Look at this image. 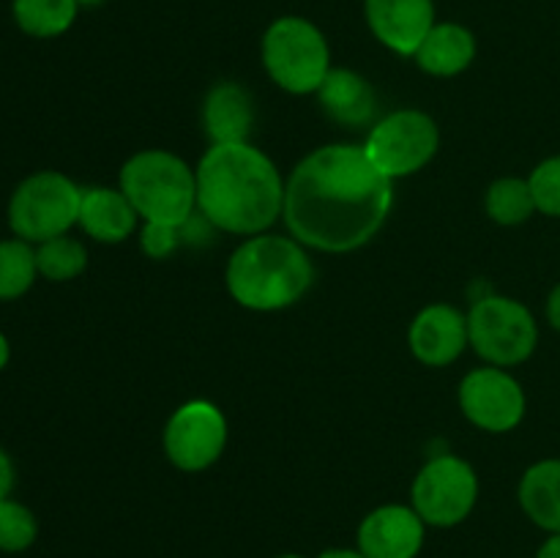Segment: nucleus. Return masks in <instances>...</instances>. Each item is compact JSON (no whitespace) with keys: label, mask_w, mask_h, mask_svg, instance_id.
<instances>
[{"label":"nucleus","mask_w":560,"mask_h":558,"mask_svg":"<svg viewBox=\"0 0 560 558\" xmlns=\"http://www.w3.org/2000/svg\"><path fill=\"white\" fill-rule=\"evenodd\" d=\"M520 503L536 525L560 534V460L528 468L520 485Z\"/></svg>","instance_id":"obj_19"},{"label":"nucleus","mask_w":560,"mask_h":558,"mask_svg":"<svg viewBox=\"0 0 560 558\" xmlns=\"http://www.w3.org/2000/svg\"><path fill=\"white\" fill-rule=\"evenodd\" d=\"M459 405L476 427L506 432L525 416V394L512 375L498 367L474 370L459 386Z\"/></svg>","instance_id":"obj_11"},{"label":"nucleus","mask_w":560,"mask_h":558,"mask_svg":"<svg viewBox=\"0 0 560 558\" xmlns=\"http://www.w3.org/2000/svg\"><path fill=\"white\" fill-rule=\"evenodd\" d=\"M206 131L213 146H233V142H246L255 120L249 93L241 85L224 82L217 85L206 98Z\"/></svg>","instance_id":"obj_16"},{"label":"nucleus","mask_w":560,"mask_h":558,"mask_svg":"<svg viewBox=\"0 0 560 558\" xmlns=\"http://www.w3.org/2000/svg\"><path fill=\"white\" fill-rule=\"evenodd\" d=\"M120 191L145 222L184 228L197 202V175L167 151H142L120 170Z\"/></svg>","instance_id":"obj_4"},{"label":"nucleus","mask_w":560,"mask_h":558,"mask_svg":"<svg viewBox=\"0 0 560 558\" xmlns=\"http://www.w3.org/2000/svg\"><path fill=\"white\" fill-rule=\"evenodd\" d=\"M228 441V421L217 405L195 399L178 408L164 430L167 457L184 470H202L213 465Z\"/></svg>","instance_id":"obj_10"},{"label":"nucleus","mask_w":560,"mask_h":558,"mask_svg":"<svg viewBox=\"0 0 560 558\" xmlns=\"http://www.w3.org/2000/svg\"><path fill=\"white\" fill-rule=\"evenodd\" d=\"M11 487H14V465H11L9 454L0 449V501L9 498Z\"/></svg>","instance_id":"obj_27"},{"label":"nucleus","mask_w":560,"mask_h":558,"mask_svg":"<svg viewBox=\"0 0 560 558\" xmlns=\"http://www.w3.org/2000/svg\"><path fill=\"white\" fill-rule=\"evenodd\" d=\"M547 315H550V323L560 332V284L556 290H552L550 304H547Z\"/></svg>","instance_id":"obj_28"},{"label":"nucleus","mask_w":560,"mask_h":558,"mask_svg":"<svg viewBox=\"0 0 560 558\" xmlns=\"http://www.w3.org/2000/svg\"><path fill=\"white\" fill-rule=\"evenodd\" d=\"M77 0H14V20L27 36L55 38L77 20Z\"/></svg>","instance_id":"obj_20"},{"label":"nucleus","mask_w":560,"mask_h":558,"mask_svg":"<svg viewBox=\"0 0 560 558\" xmlns=\"http://www.w3.org/2000/svg\"><path fill=\"white\" fill-rule=\"evenodd\" d=\"M82 191L63 173L44 170L16 186L9 202V224L16 239L27 244H44L66 235V230L80 222Z\"/></svg>","instance_id":"obj_6"},{"label":"nucleus","mask_w":560,"mask_h":558,"mask_svg":"<svg viewBox=\"0 0 560 558\" xmlns=\"http://www.w3.org/2000/svg\"><path fill=\"white\" fill-rule=\"evenodd\" d=\"M262 63L279 88L312 93L331 71V53L320 27L304 16H282L262 36Z\"/></svg>","instance_id":"obj_5"},{"label":"nucleus","mask_w":560,"mask_h":558,"mask_svg":"<svg viewBox=\"0 0 560 558\" xmlns=\"http://www.w3.org/2000/svg\"><path fill=\"white\" fill-rule=\"evenodd\" d=\"M38 525L36 518L27 507L3 498L0 501V550L20 553L36 542Z\"/></svg>","instance_id":"obj_24"},{"label":"nucleus","mask_w":560,"mask_h":558,"mask_svg":"<svg viewBox=\"0 0 560 558\" xmlns=\"http://www.w3.org/2000/svg\"><path fill=\"white\" fill-rule=\"evenodd\" d=\"M36 252L22 239L0 241V301L20 299L36 279Z\"/></svg>","instance_id":"obj_21"},{"label":"nucleus","mask_w":560,"mask_h":558,"mask_svg":"<svg viewBox=\"0 0 560 558\" xmlns=\"http://www.w3.org/2000/svg\"><path fill=\"white\" fill-rule=\"evenodd\" d=\"M366 22L377 42L399 55H416L435 27L432 0H366Z\"/></svg>","instance_id":"obj_12"},{"label":"nucleus","mask_w":560,"mask_h":558,"mask_svg":"<svg viewBox=\"0 0 560 558\" xmlns=\"http://www.w3.org/2000/svg\"><path fill=\"white\" fill-rule=\"evenodd\" d=\"M435 120L419 109H399L372 129L364 151L386 178H402L424 167L438 151Z\"/></svg>","instance_id":"obj_8"},{"label":"nucleus","mask_w":560,"mask_h":558,"mask_svg":"<svg viewBox=\"0 0 560 558\" xmlns=\"http://www.w3.org/2000/svg\"><path fill=\"white\" fill-rule=\"evenodd\" d=\"M315 279L306 252L293 239L257 235L228 263V288L246 310L271 312L295 304Z\"/></svg>","instance_id":"obj_3"},{"label":"nucleus","mask_w":560,"mask_h":558,"mask_svg":"<svg viewBox=\"0 0 560 558\" xmlns=\"http://www.w3.org/2000/svg\"><path fill=\"white\" fill-rule=\"evenodd\" d=\"M479 479L459 457H435L421 468L413 485V509L424 523L457 525L474 509Z\"/></svg>","instance_id":"obj_9"},{"label":"nucleus","mask_w":560,"mask_h":558,"mask_svg":"<svg viewBox=\"0 0 560 558\" xmlns=\"http://www.w3.org/2000/svg\"><path fill=\"white\" fill-rule=\"evenodd\" d=\"M197 202L228 233H260L284 211L279 170L249 142L213 146L197 167Z\"/></svg>","instance_id":"obj_2"},{"label":"nucleus","mask_w":560,"mask_h":558,"mask_svg":"<svg viewBox=\"0 0 560 558\" xmlns=\"http://www.w3.org/2000/svg\"><path fill=\"white\" fill-rule=\"evenodd\" d=\"M137 217L140 213L135 211L124 191L102 189V186L82 191L80 224L91 239L104 241V244H118V241L129 239Z\"/></svg>","instance_id":"obj_15"},{"label":"nucleus","mask_w":560,"mask_h":558,"mask_svg":"<svg viewBox=\"0 0 560 558\" xmlns=\"http://www.w3.org/2000/svg\"><path fill=\"white\" fill-rule=\"evenodd\" d=\"M470 345L490 364L509 367L528 359L536 348L534 315L520 301L506 295H487L476 301L468 315Z\"/></svg>","instance_id":"obj_7"},{"label":"nucleus","mask_w":560,"mask_h":558,"mask_svg":"<svg viewBox=\"0 0 560 558\" xmlns=\"http://www.w3.org/2000/svg\"><path fill=\"white\" fill-rule=\"evenodd\" d=\"M470 342L468 317L448 304H432L410 326V350L430 367H446Z\"/></svg>","instance_id":"obj_14"},{"label":"nucleus","mask_w":560,"mask_h":558,"mask_svg":"<svg viewBox=\"0 0 560 558\" xmlns=\"http://www.w3.org/2000/svg\"><path fill=\"white\" fill-rule=\"evenodd\" d=\"M528 184L534 191L536 208L550 213V217H560V156L541 162L528 178Z\"/></svg>","instance_id":"obj_25"},{"label":"nucleus","mask_w":560,"mask_h":558,"mask_svg":"<svg viewBox=\"0 0 560 558\" xmlns=\"http://www.w3.org/2000/svg\"><path fill=\"white\" fill-rule=\"evenodd\" d=\"M178 235H180V228H175V224H164V222H148L145 230H142L140 235V244L142 249H145L148 257H156V260H162V257H167L170 252L178 246Z\"/></svg>","instance_id":"obj_26"},{"label":"nucleus","mask_w":560,"mask_h":558,"mask_svg":"<svg viewBox=\"0 0 560 558\" xmlns=\"http://www.w3.org/2000/svg\"><path fill=\"white\" fill-rule=\"evenodd\" d=\"M9 356H11V348H9V339L0 334V370H3L5 364H9Z\"/></svg>","instance_id":"obj_30"},{"label":"nucleus","mask_w":560,"mask_h":558,"mask_svg":"<svg viewBox=\"0 0 560 558\" xmlns=\"http://www.w3.org/2000/svg\"><path fill=\"white\" fill-rule=\"evenodd\" d=\"M476 58V38L457 22H441L424 36L416 49V60L427 74L454 77L468 69Z\"/></svg>","instance_id":"obj_17"},{"label":"nucleus","mask_w":560,"mask_h":558,"mask_svg":"<svg viewBox=\"0 0 560 558\" xmlns=\"http://www.w3.org/2000/svg\"><path fill=\"white\" fill-rule=\"evenodd\" d=\"M421 542L424 520L408 507L375 509L359 528V547L366 558H416Z\"/></svg>","instance_id":"obj_13"},{"label":"nucleus","mask_w":560,"mask_h":558,"mask_svg":"<svg viewBox=\"0 0 560 558\" xmlns=\"http://www.w3.org/2000/svg\"><path fill=\"white\" fill-rule=\"evenodd\" d=\"M392 178L359 146H326L304 159L284 186V222L320 252L364 246L392 208Z\"/></svg>","instance_id":"obj_1"},{"label":"nucleus","mask_w":560,"mask_h":558,"mask_svg":"<svg viewBox=\"0 0 560 558\" xmlns=\"http://www.w3.org/2000/svg\"><path fill=\"white\" fill-rule=\"evenodd\" d=\"M102 0H77V5H98Z\"/></svg>","instance_id":"obj_32"},{"label":"nucleus","mask_w":560,"mask_h":558,"mask_svg":"<svg viewBox=\"0 0 560 558\" xmlns=\"http://www.w3.org/2000/svg\"><path fill=\"white\" fill-rule=\"evenodd\" d=\"M282 558H301V556H282Z\"/></svg>","instance_id":"obj_33"},{"label":"nucleus","mask_w":560,"mask_h":558,"mask_svg":"<svg viewBox=\"0 0 560 558\" xmlns=\"http://www.w3.org/2000/svg\"><path fill=\"white\" fill-rule=\"evenodd\" d=\"M534 211H539V208H536L528 181L501 178L487 191V213L498 224H520L525 219H530Z\"/></svg>","instance_id":"obj_23"},{"label":"nucleus","mask_w":560,"mask_h":558,"mask_svg":"<svg viewBox=\"0 0 560 558\" xmlns=\"http://www.w3.org/2000/svg\"><path fill=\"white\" fill-rule=\"evenodd\" d=\"M317 93H320L323 109L345 126L366 124L375 113V93L370 82L355 71L331 69Z\"/></svg>","instance_id":"obj_18"},{"label":"nucleus","mask_w":560,"mask_h":558,"mask_svg":"<svg viewBox=\"0 0 560 558\" xmlns=\"http://www.w3.org/2000/svg\"><path fill=\"white\" fill-rule=\"evenodd\" d=\"M320 558H366V556L364 553H353V550H331Z\"/></svg>","instance_id":"obj_31"},{"label":"nucleus","mask_w":560,"mask_h":558,"mask_svg":"<svg viewBox=\"0 0 560 558\" xmlns=\"http://www.w3.org/2000/svg\"><path fill=\"white\" fill-rule=\"evenodd\" d=\"M36 266L42 277L52 279V282H69V279L80 277L85 271L88 252L77 239L58 235V239H49L44 244H38Z\"/></svg>","instance_id":"obj_22"},{"label":"nucleus","mask_w":560,"mask_h":558,"mask_svg":"<svg viewBox=\"0 0 560 558\" xmlns=\"http://www.w3.org/2000/svg\"><path fill=\"white\" fill-rule=\"evenodd\" d=\"M539 558H560V534H556L552 539H547L545 545H541Z\"/></svg>","instance_id":"obj_29"}]
</instances>
